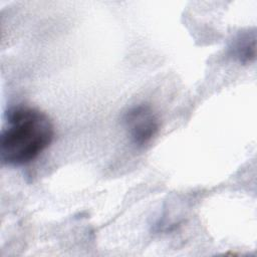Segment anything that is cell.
<instances>
[{
  "instance_id": "7a4b0ae2",
  "label": "cell",
  "mask_w": 257,
  "mask_h": 257,
  "mask_svg": "<svg viewBox=\"0 0 257 257\" xmlns=\"http://www.w3.org/2000/svg\"><path fill=\"white\" fill-rule=\"evenodd\" d=\"M123 124L132 142L138 147H144L158 134L160 118L151 105L141 103L125 111Z\"/></svg>"
},
{
  "instance_id": "6da1fadb",
  "label": "cell",
  "mask_w": 257,
  "mask_h": 257,
  "mask_svg": "<svg viewBox=\"0 0 257 257\" xmlns=\"http://www.w3.org/2000/svg\"><path fill=\"white\" fill-rule=\"evenodd\" d=\"M54 137V126L42 110L16 105L7 110L0 136V158L3 164L22 166L35 160Z\"/></svg>"
},
{
  "instance_id": "3957f363",
  "label": "cell",
  "mask_w": 257,
  "mask_h": 257,
  "mask_svg": "<svg viewBox=\"0 0 257 257\" xmlns=\"http://www.w3.org/2000/svg\"><path fill=\"white\" fill-rule=\"evenodd\" d=\"M233 55L241 62H250L255 57V36L243 34L232 46Z\"/></svg>"
}]
</instances>
